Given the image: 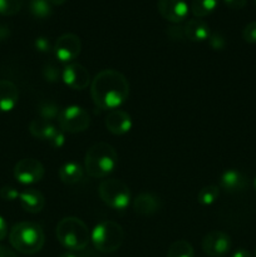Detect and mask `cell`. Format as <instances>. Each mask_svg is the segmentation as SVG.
<instances>
[{"mask_svg":"<svg viewBox=\"0 0 256 257\" xmlns=\"http://www.w3.org/2000/svg\"><path fill=\"white\" fill-rule=\"evenodd\" d=\"M218 5V0H192L191 10L196 18H205L212 14Z\"/></svg>","mask_w":256,"mask_h":257,"instance_id":"obj_21","label":"cell"},{"mask_svg":"<svg viewBox=\"0 0 256 257\" xmlns=\"http://www.w3.org/2000/svg\"><path fill=\"white\" fill-rule=\"evenodd\" d=\"M232 257H252V256H251V253L248 252L247 250H245V248H238V250H236L235 252H233Z\"/></svg>","mask_w":256,"mask_h":257,"instance_id":"obj_37","label":"cell"},{"mask_svg":"<svg viewBox=\"0 0 256 257\" xmlns=\"http://www.w3.org/2000/svg\"><path fill=\"white\" fill-rule=\"evenodd\" d=\"M255 257H256V253H255Z\"/></svg>","mask_w":256,"mask_h":257,"instance_id":"obj_43","label":"cell"},{"mask_svg":"<svg viewBox=\"0 0 256 257\" xmlns=\"http://www.w3.org/2000/svg\"><path fill=\"white\" fill-rule=\"evenodd\" d=\"M19 100V90L10 80H0V112L7 113L15 108Z\"/></svg>","mask_w":256,"mask_h":257,"instance_id":"obj_17","label":"cell"},{"mask_svg":"<svg viewBox=\"0 0 256 257\" xmlns=\"http://www.w3.org/2000/svg\"><path fill=\"white\" fill-rule=\"evenodd\" d=\"M183 33L186 39L191 42H205L211 35V29L206 22L201 19H191L183 25Z\"/></svg>","mask_w":256,"mask_h":257,"instance_id":"obj_18","label":"cell"},{"mask_svg":"<svg viewBox=\"0 0 256 257\" xmlns=\"http://www.w3.org/2000/svg\"><path fill=\"white\" fill-rule=\"evenodd\" d=\"M59 130L64 133H80L90 125V115L79 105H69L60 110L58 117Z\"/></svg>","mask_w":256,"mask_h":257,"instance_id":"obj_7","label":"cell"},{"mask_svg":"<svg viewBox=\"0 0 256 257\" xmlns=\"http://www.w3.org/2000/svg\"><path fill=\"white\" fill-rule=\"evenodd\" d=\"M80 50H82L80 38L72 33L60 35L53 47V52L58 60L62 63H67V64H70L77 59L78 55L80 54Z\"/></svg>","mask_w":256,"mask_h":257,"instance_id":"obj_8","label":"cell"},{"mask_svg":"<svg viewBox=\"0 0 256 257\" xmlns=\"http://www.w3.org/2000/svg\"><path fill=\"white\" fill-rule=\"evenodd\" d=\"M247 185V177L237 170H226L220 177V187L228 193L242 192Z\"/></svg>","mask_w":256,"mask_h":257,"instance_id":"obj_14","label":"cell"},{"mask_svg":"<svg viewBox=\"0 0 256 257\" xmlns=\"http://www.w3.org/2000/svg\"><path fill=\"white\" fill-rule=\"evenodd\" d=\"M2 34H3V33H2V29H0V38H2Z\"/></svg>","mask_w":256,"mask_h":257,"instance_id":"obj_41","label":"cell"},{"mask_svg":"<svg viewBox=\"0 0 256 257\" xmlns=\"http://www.w3.org/2000/svg\"><path fill=\"white\" fill-rule=\"evenodd\" d=\"M8 235V223L4 217L0 216V241L4 240Z\"/></svg>","mask_w":256,"mask_h":257,"instance_id":"obj_35","label":"cell"},{"mask_svg":"<svg viewBox=\"0 0 256 257\" xmlns=\"http://www.w3.org/2000/svg\"><path fill=\"white\" fill-rule=\"evenodd\" d=\"M0 257H17V255L5 246H0Z\"/></svg>","mask_w":256,"mask_h":257,"instance_id":"obj_36","label":"cell"},{"mask_svg":"<svg viewBox=\"0 0 256 257\" xmlns=\"http://www.w3.org/2000/svg\"><path fill=\"white\" fill-rule=\"evenodd\" d=\"M223 3L226 4V7L231 8L233 10H240L242 8L246 7V0H223Z\"/></svg>","mask_w":256,"mask_h":257,"instance_id":"obj_33","label":"cell"},{"mask_svg":"<svg viewBox=\"0 0 256 257\" xmlns=\"http://www.w3.org/2000/svg\"><path fill=\"white\" fill-rule=\"evenodd\" d=\"M218 197H220V187L210 185L201 188L197 195V201L202 206H211L218 200Z\"/></svg>","mask_w":256,"mask_h":257,"instance_id":"obj_24","label":"cell"},{"mask_svg":"<svg viewBox=\"0 0 256 257\" xmlns=\"http://www.w3.org/2000/svg\"><path fill=\"white\" fill-rule=\"evenodd\" d=\"M157 9L166 20L173 24H180L188 15V5L185 0H158Z\"/></svg>","mask_w":256,"mask_h":257,"instance_id":"obj_12","label":"cell"},{"mask_svg":"<svg viewBox=\"0 0 256 257\" xmlns=\"http://www.w3.org/2000/svg\"><path fill=\"white\" fill-rule=\"evenodd\" d=\"M90 94L95 107L99 109H118L130 97V82L118 70L104 69L92 80Z\"/></svg>","mask_w":256,"mask_h":257,"instance_id":"obj_1","label":"cell"},{"mask_svg":"<svg viewBox=\"0 0 256 257\" xmlns=\"http://www.w3.org/2000/svg\"><path fill=\"white\" fill-rule=\"evenodd\" d=\"M43 75H44L45 80H48V82H57V80H59L62 74H60L59 69L55 65L48 64L43 69Z\"/></svg>","mask_w":256,"mask_h":257,"instance_id":"obj_30","label":"cell"},{"mask_svg":"<svg viewBox=\"0 0 256 257\" xmlns=\"http://www.w3.org/2000/svg\"><path fill=\"white\" fill-rule=\"evenodd\" d=\"M98 195L108 207L117 211H124L132 200L128 186L115 178L103 180L98 187Z\"/></svg>","mask_w":256,"mask_h":257,"instance_id":"obj_6","label":"cell"},{"mask_svg":"<svg viewBox=\"0 0 256 257\" xmlns=\"http://www.w3.org/2000/svg\"><path fill=\"white\" fill-rule=\"evenodd\" d=\"M19 191L17 188L12 187V186H4V187L0 188V197L4 201H8V202L19 200Z\"/></svg>","mask_w":256,"mask_h":257,"instance_id":"obj_27","label":"cell"},{"mask_svg":"<svg viewBox=\"0 0 256 257\" xmlns=\"http://www.w3.org/2000/svg\"><path fill=\"white\" fill-rule=\"evenodd\" d=\"M167 257H195V251L190 242L185 240H178L168 247Z\"/></svg>","mask_w":256,"mask_h":257,"instance_id":"obj_22","label":"cell"},{"mask_svg":"<svg viewBox=\"0 0 256 257\" xmlns=\"http://www.w3.org/2000/svg\"><path fill=\"white\" fill-rule=\"evenodd\" d=\"M59 257H80L79 255H77L75 252H73V251H68V252H64L62 253Z\"/></svg>","mask_w":256,"mask_h":257,"instance_id":"obj_38","label":"cell"},{"mask_svg":"<svg viewBox=\"0 0 256 257\" xmlns=\"http://www.w3.org/2000/svg\"><path fill=\"white\" fill-rule=\"evenodd\" d=\"M58 128L53 124L52 122L42 119V118H37L33 119L29 124V132L33 137L38 138L40 141H47L50 142L58 132Z\"/></svg>","mask_w":256,"mask_h":257,"instance_id":"obj_19","label":"cell"},{"mask_svg":"<svg viewBox=\"0 0 256 257\" xmlns=\"http://www.w3.org/2000/svg\"><path fill=\"white\" fill-rule=\"evenodd\" d=\"M9 242L18 252L23 255H34L44 246V231L38 223L23 221L12 227L9 232Z\"/></svg>","mask_w":256,"mask_h":257,"instance_id":"obj_3","label":"cell"},{"mask_svg":"<svg viewBox=\"0 0 256 257\" xmlns=\"http://www.w3.org/2000/svg\"><path fill=\"white\" fill-rule=\"evenodd\" d=\"M23 7V0H0V15L12 17L18 14Z\"/></svg>","mask_w":256,"mask_h":257,"instance_id":"obj_26","label":"cell"},{"mask_svg":"<svg viewBox=\"0 0 256 257\" xmlns=\"http://www.w3.org/2000/svg\"><path fill=\"white\" fill-rule=\"evenodd\" d=\"M19 202L23 210L28 213H39L45 206V198L40 191L35 188H28L19 195Z\"/></svg>","mask_w":256,"mask_h":257,"instance_id":"obj_16","label":"cell"},{"mask_svg":"<svg viewBox=\"0 0 256 257\" xmlns=\"http://www.w3.org/2000/svg\"><path fill=\"white\" fill-rule=\"evenodd\" d=\"M168 34L173 39H183L185 33H183V27H171L168 28Z\"/></svg>","mask_w":256,"mask_h":257,"instance_id":"obj_34","label":"cell"},{"mask_svg":"<svg viewBox=\"0 0 256 257\" xmlns=\"http://www.w3.org/2000/svg\"><path fill=\"white\" fill-rule=\"evenodd\" d=\"M208 42H210V45L213 50H222L226 47V38L218 32L213 33V34L211 33Z\"/></svg>","mask_w":256,"mask_h":257,"instance_id":"obj_28","label":"cell"},{"mask_svg":"<svg viewBox=\"0 0 256 257\" xmlns=\"http://www.w3.org/2000/svg\"><path fill=\"white\" fill-rule=\"evenodd\" d=\"M34 47H35V49L40 53H50L53 50L49 39L45 37L37 38L34 42Z\"/></svg>","mask_w":256,"mask_h":257,"instance_id":"obj_31","label":"cell"},{"mask_svg":"<svg viewBox=\"0 0 256 257\" xmlns=\"http://www.w3.org/2000/svg\"><path fill=\"white\" fill-rule=\"evenodd\" d=\"M49 2H50V4H52V5H55V7H59V5L64 4V3L67 2V0H49Z\"/></svg>","mask_w":256,"mask_h":257,"instance_id":"obj_39","label":"cell"},{"mask_svg":"<svg viewBox=\"0 0 256 257\" xmlns=\"http://www.w3.org/2000/svg\"><path fill=\"white\" fill-rule=\"evenodd\" d=\"M62 80L65 85L74 90H83L90 84V74L79 63H70L62 72Z\"/></svg>","mask_w":256,"mask_h":257,"instance_id":"obj_11","label":"cell"},{"mask_svg":"<svg viewBox=\"0 0 256 257\" xmlns=\"http://www.w3.org/2000/svg\"><path fill=\"white\" fill-rule=\"evenodd\" d=\"M50 146H52V147H54V148H60V147H63V146H64V143H65V136H64V132H63V131H58L57 132V135L54 136V137H53V140L50 141Z\"/></svg>","mask_w":256,"mask_h":257,"instance_id":"obj_32","label":"cell"},{"mask_svg":"<svg viewBox=\"0 0 256 257\" xmlns=\"http://www.w3.org/2000/svg\"><path fill=\"white\" fill-rule=\"evenodd\" d=\"M253 188H255V191H256V178L253 180Z\"/></svg>","mask_w":256,"mask_h":257,"instance_id":"obj_40","label":"cell"},{"mask_svg":"<svg viewBox=\"0 0 256 257\" xmlns=\"http://www.w3.org/2000/svg\"><path fill=\"white\" fill-rule=\"evenodd\" d=\"M90 241L97 251L102 253H112L119 250L124 241V231L122 226L113 221H103L94 226L90 233Z\"/></svg>","mask_w":256,"mask_h":257,"instance_id":"obj_5","label":"cell"},{"mask_svg":"<svg viewBox=\"0 0 256 257\" xmlns=\"http://www.w3.org/2000/svg\"><path fill=\"white\" fill-rule=\"evenodd\" d=\"M253 2H255V4H256V0H253Z\"/></svg>","mask_w":256,"mask_h":257,"instance_id":"obj_42","label":"cell"},{"mask_svg":"<svg viewBox=\"0 0 256 257\" xmlns=\"http://www.w3.org/2000/svg\"><path fill=\"white\" fill-rule=\"evenodd\" d=\"M132 125V117L125 110H110L107 114V117H105V128L108 130V132H110L114 136L125 135V133L130 132Z\"/></svg>","mask_w":256,"mask_h":257,"instance_id":"obj_13","label":"cell"},{"mask_svg":"<svg viewBox=\"0 0 256 257\" xmlns=\"http://www.w3.org/2000/svg\"><path fill=\"white\" fill-rule=\"evenodd\" d=\"M203 252L210 257H223L231 250V238L222 231H212L202 240Z\"/></svg>","mask_w":256,"mask_h":257,"instance_id":"obj_10","label":"cell"},{"mask_svg":"<svg viewBox=\"0 0 256 257\" xmlns=\"http://www.w3.org/2000/svg\"><path fill=\"white\" fill-rule=\"evenodd\" d=\"M44 166L34 158H23L15 165L14 177L22 185H34L44 177Z\"/></svg>","mask_w":256,"mask_h":257,"instance_id":"obj_9","label":"cell"},{"mask_svg":"<svg viewBox=\"0 0 256 257\" xmlns=\"http://www.w3.org/2000/svg\"><path fill=\"white\" fill-rule=\"evenodd\" d=\"M58 175L64 185H75L84 177V168L77 162H67L59 168Z\"/></svg>","mask_w":256,"mask_h":257,"instance_id":"obj_20","label":"cell"},{"mask_svg":"<svg viewBox=\"0 0 256 257\" xmlns=\"http://www.w3.org/2000/svg\"><path fill=\"white\" fill-rule=\"evenodd\" d=\"M58 241L68 251H83L90 241L87 225L78 217H64L59 221L55 230Z\"/></svg>","mask_w":256,"mask_h":257,"instance_id":"obj_4","label":"cell"},{"mask_svg":"<svg viewBox=\"0 0 256 257\" xmlns=\"http://www.w3.org/2000/svg\"><path fill=\"white\" fill-rule=\"evenodd\" d=\"M29 12L33 17L45 19L52 14L53 5L50 4L49 0H30Z\"/></svg>","mask_w":256,"mask_h":257,"instance_id":"obj_23","label":"cell"},{"mask_svg":"<svg viewBox=\"0 0 256 257\" xmlns=\"http://www.w3.org/2000/svg\"><path fill=\"white\" fill-rule=\"evenodd\" d=\"M132 207L137 215L151 216L155 215L161 207L160 198L151 192H142L136 196L132 202Z\"/></svg>","mask_w":256,"mask_h":257,"instance_id":"obj_15","label":"cell"},{"mask_svg":"<svg viewBox=\"0 0 256 257\" xmlns=\"http://www.w3.org/2000/svg\"><path fill=\"white\" fill-rule=\"evenodd\" d=\"M242 38L250 44H256V22L248 23L242 30Z\"/></svg>","mask_w":256,"mask_h":257,"instance_id":"obj_29","label":"cell"},{"mask_svg":"<svg viewBox=\"0 0 256 257\" xmlns=\"http://www.w3.org/2000/svg\"><path fill=\"white\" fill-rule=\"evenodd\" d=\"M59 105L55 104L54 102H50V100H45V102H42L39 105H38V113H39L40 118L44 120H48V122H52V120L58 119L60 113Z\"/></svg>","mask_w":256,"mask_h":257,"instance_id":"obj_25","label":"cell"},{"mask_svg":"<svg viewBox=\"0 0 256 257\" xmlns=\"http://www.w3.org/2000/svg\"><path fill=\"white\" fill-rule=\"evenodd\" d=\"M118 166V155L114 147L107 142L94 143L84 156V171L93 178H104Z\"/></svg>","mask_w":256,"mask_h":257,"instance_id":"obj_2","label":"cell"}]
</instances>
